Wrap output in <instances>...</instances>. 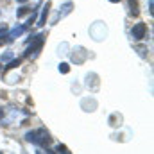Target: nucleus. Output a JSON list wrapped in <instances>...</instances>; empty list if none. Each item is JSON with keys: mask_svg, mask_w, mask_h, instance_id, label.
I'll use <instances>...</instances> for the list:
<instances>
[{"mask_svg": "<svg viewBox=\"0 0 154 154\" xmlns=\"http://www.w3.org/2000/svg\"><path fill=\"white\" fill-rule=\"evenodd\" d=\"M152 7H154V0H149V11H151V14H152Z\"/></svg>", "mask_w": 154, "mask_h": 154, "instance_id": "10", "label": "nucleus"}, {"mask_svg": "<svg viewBox=\"0 0 154 154\" xmlns=\"http://www.w3.org/2000/svg\"><path fill=\"white\" fill-rule=\"evenodd\" d=\"M57 154H70V151L65 145H57Z\"/></svg>", "mask_w": 154, "mask_h": 154, "instance_id": "7", "label": "nucleus"}, {"mask_svg": "<svg viewBox=\"0 0 154 154\" xmlns=\"http://www.w3.org/2000/svg\"><path fill=\"white\" fill-rule=\"evenodd\" d=\"M109 2H113V4H115V2H120V0H109Z\"/></svg>", "mask_w": 154, "mask_h": 154, "instance_id": "12", "label": "nucleus"}, {"mask_svg": "<svg viewBox=\"0 0 154 154\" xmlns=\"http://www.w3.org/2000/svg\"><path fill=\"white\" fill-rule=\"evenodd\" d=\"M43 34H39V36H36L34 38V41H32V45H31V48L25 52V57H36L38 56V52L41 50V45H43Z\"/></svg>", "mask_w": 154, "mask_h": 154, "instance_id": "2", "label": "nucleus"}, {"mask_svg": "<svg viewBox=\"0 0 154 154\" xmlns=\"http://www.w3.org/2000/svg\"><path fill=\"white\" fill-rule=\"evenodd\" d=\"M145 32H147V25L145 23H136L133 27V38L134 39H143L145 38Z\"/></svg>", "mask_w": 154, "mask_h": 154, "instance_id": "4", "label": "nucleus"}, {"mask_svg": "<svg viewBox=\"0 0 154 154\" xmlns=\"http://www.w3.org/2000/svg\"><path fill=\"white\" fill-rule=\"evenodd\" d=\"M25 140H27V142H32V143H36V145H48V143L52 142L50 133H48L47 129H43V127L27 133V134H25Z\"/></svg>", "mask_w": 154, "mask_h": 154, "instance_id": "1", "label": "nucleus"}, {"mask_svg": "<svg viewBox=\"0 0 154 154\" xmlns=\"http://www.w3.org/2000/svg\"><path fill=\"white\" fill-rule=\"evenodd\" d=\"M127 2H129V9H131V14H133V16H138V14H140L138 0H127Z\"/></svg>", "mask_w": 154, "mask_h": 154, "instance_id": "5", "label": "nucleus"}, {"mask_svg": "<svg viewBox=\"0 0 154 154\" xmlns=\"http://www.w3.org/2000/svg\"><path fill=\"white\" fill-rule=\"evenodd\" d=\"M32 18H34V11H32ZM32 18L29 20V23H25V25H20V27H16V29H13V31H11V32L7 34V39L11 41V39H14V38H18V36H22V34H23V32L27 31V27H29V25L32 23Z\"/></svg>", "mask_w": 154, "mask_h": 154, "instance_id": "3", "label": "nucleus"}, {"mask_svg": "<svg viewBox=\"0 0 154 154\" xmlns=\"http://www.w3.org/2000/svg\"><path fill=\"white\" fill-rule=\"evenodd\" d=\"M48 9H50V2H47V5L43 7V11H41V18H39L38 25L41 27V25H45V22H47V14H48Z\"/></svg>", "mask_w": 154, "mask_h": 154, "instance_id": "6", "label": "nucleus"}, {"mask_svg": "<svg viewBox=\"0 0 154 154\" xmlns=\"http://www.w3.org/2000/svg\"><path fill=\"white\" fill-rule=\"evenodd\" d=\"M16 2H20V4H23V2H27V0H16Z\"/></svg>", "mask_w": 154, "mask_h": 154, "instance_id": "11", "label": "nucleus"}, {"mask_svg": "<svg viewBox=\"0 0 154 154\" xmlns=\"http://www.w3.org/2000/svg\"><path fill=\"white\" fill-rule=\"evenodd\" d=\"M36 154H56V152H52V151H41L39 149V151H36Z\"/></svg>", "mask_w": 154, "mask_h": 154, "instance_id": "9", "label": "nucleus"}, {"mask_svg": "<svg viewBox=\"0 0 154 154\" xmlns=\"http://www.w3.org/2000/svg\"><path fill=\"white\" fill-rule=\"evenodd\" d=\"M59 70H61L63 74H66V72H68V65H66V63H63V65L59 66Z\"/></svg>", "mask_w": 154, "mask_h": 154, "instance_id": "8", "label": "nucleus"}]
</instances>
